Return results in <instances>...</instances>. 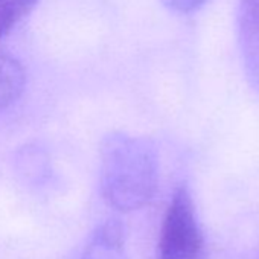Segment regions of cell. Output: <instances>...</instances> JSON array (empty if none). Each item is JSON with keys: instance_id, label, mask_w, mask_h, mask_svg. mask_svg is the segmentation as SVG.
Instances as JSON below:
<instances>
[{"instance_id": "1", "label": "cell", "mask_w": 259, "mask_h": 259, "mask_svg": "<svg viewBox=\"0 0 259 259\" xmlns=\"http://www.w3.org/2000/svg\"><path fill=\"white\" fill-rule=\"evenodd\" d=\"M156 148L141 136L111 133L101 145V192L108 206L132 212L144 207L157 188Z\"/></svg>"}, {"instance_id": "2", "label": "cell", "mask_w": 259, "mask_h": 259, "mask_svg": "<svg viewBox=\"0 0 259 259\" xmlns=\"http://www.w3.org/2000/svg\"><path fill=\"white\" fill-rule=\"evenodd\" d=\"M156 259H206V241L186 185L176 189L166 207Z\"/></svg>"}, {"instance_id": "3", "label": "cell", "mask_w": 259, "mask_h": 259, "mask_svg": "<svg viewBox=\"0 0 259 259\" xmlns=\"http://www.w3.org/2000/svg\"><path fill=\"white\" fill-rule=\"evenodd\" d=\"M236 28L245 76L259 92V0H239Z\"/></svg>"}, {"instance_id": "4", "label": "cell", "mask_w": 259, "mask_h": 259, "mask_svg": "<svg viewBox=\"0 0 259 259\" xmlns=\"http://www.w3.org/2000/svg\"><path fill=\"white\" fill-rule=\"evenodd\" d=\"M79 259H128L125 227L119 218L101 223L89 238Z\"/></svg>"}, {"instance_id": "5", "label": "cell", "mask_w": 259, "mask_h": 259, "mask_svg": "<svg viewBox=\"0 0 259 259\" xmlns=\"http://www.w3.org/2000/svg\"><path fill=\"white\" fill-rule=\"evenodd\" d=\"M25 70L8 52L0 49V113L7 110L23 92Z\"/></svg>"}, {"instance_id": "6", "label": "cell", "mask_w": 259, "mask_h": 259, "mask_svg": "<svg viewBox=\"0 0 259 259\" xmlns=\"http://www.w3.org/2000/svg\"><path fill=\"white\" fill-rule=\"evenodd\" d=\"M37 4V0H0V37L8 34Z\"/></svg>"}, {"instance_id": "7", "label": "cell", "mask_w": 259, "mask_h": 259, "mask_svg": "<svg viewBox=\"0 0 259 259\" xmlns=\"http://www.w3.org/2000/svg\"><path fill=\"white\" fill-rule=\"evenodd\" d=\"M163 5L177 14H192L198 11L207 0H162Z\"/></svg>"}]
</instances>
